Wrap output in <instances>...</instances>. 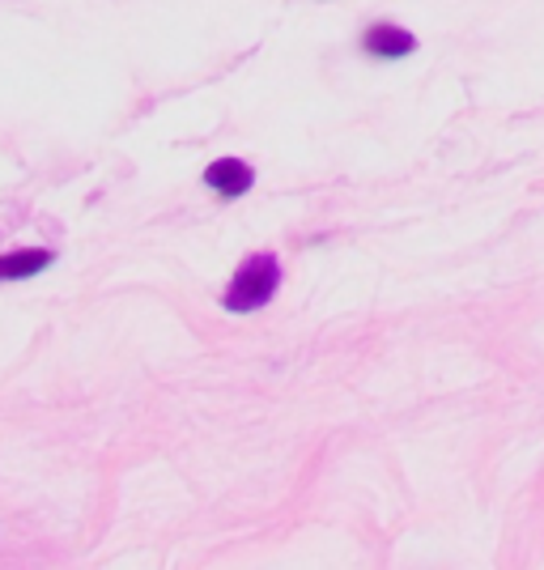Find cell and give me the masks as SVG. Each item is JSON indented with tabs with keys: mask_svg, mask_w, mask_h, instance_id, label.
I'll list each match as a JSON object with an SVG mask.
<instances>
[{
	"mask_svg": "<svg viewBox=\"0 0 544 570\" xmlns=\"http://www.w3.org/2000/svg\"><path fill=\"white\" fill-rule=\"evenodd\" d=\"M277 285H281V261L273 252H256V256H247L235 268V277H230L226 294H221V307L230 311V315H251V311L273 303Z\"/></svg>",
	"mask_w": 544,
	"mask_h": 570,
	"instance_id": "obj_1",
	"label": "cell"
},
{
	"mask_svg": "<svg viewBox=\"0 0 544 570\" xmlns=\"http://www.w3.org/2000/svg\"><path fill=\"white\" fill-rule=\"evenodd\" d=\"M362 48H366V56H375V60H404V56L417 51V35H408L396 22H375L362 35Z\"/></svg>",
	"mask_w": 544,
	"mask_h": 570,
	"instance_id": "obj_2",
	"label": "cell"
},
{
	"mask_svg": "<svg viewBox=\"0 0 544 570\" xmlns=\"http://www.w3.org/2000/svg\"><path fill=\"white\" fill-rule=\"evenodd\" d=\"M51 261H56V256H51L48 247L4 252V256H0V282H26V277H39Z\"/></svg>",
	"mask_w": 544,
	"mask_h": 570,
	"instance_id": "obj_4",
	"label": "cell"
},
{
	"mask_svg": "<svg viewBox=\"0 0 544 570\" xmlns=\"http://www.w3.org/2000/svg\"><path fill=\"white\" fill-rule=\"evenodd\" d=\"M205 184L217 191V196H226V200H235L243 191L256 184V170L247 167L243 158H217L205 167Z\"/></svg>",
	"mask_w": 544,
	"mask_h": 570,
	"instance_id": "obj_3",
	"label": "cell"
}]
</instances>
